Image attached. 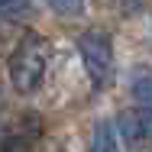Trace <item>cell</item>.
<instances>
[{"instance_id": "cell-5", "label": "cell", "mask_w": 152, "mask_h": 152, "mask_svg": "<svg viewBox=\"0 0 152 152\" xmlns=\"http://www.w3.org/2000/svg\"><path fill=\"white\" fill-rule=\"evenodd\" d=\"M129 94L139 107L152 110V68H136V75L129 78Z\"/></svg>"}, {"instance_id": "cell-8", "label": "cell", "mask_w": 152, "mask_h": 152, "mask_svg": "<svg viewBox=\"0 0 152 152\" xmlns=\"http://www.w3.org/2000/svg\"><path fill=\"white\" fill-rule=\"evenodd\" d=\"M29 149H32V142L26 136H7L3 146H0V152H29Z\"/></svg>"}, {"instance_id": "cell-3", "label": "cell", "mask_w": 152, "mask_h": 152, "mask_svg": "<svg viewBox=\"0 0 152 152\" xmlns=\"http://www.w3.org/2000/svg\"><path fill=\"white\" fill-rule=\"evenodd\" d=\"M117 136L129 149H142L152 139V110H146V107L123 110L120 120H117Z\"/></svg>"}, {"instance_id": "cell-4", "label": "cell", "mask_w": 152, "mask_h": 152, "mask_svg": "<svg viewBox=\"0 0 152 152\" xmlns=\"http://www.w3.org/2000/svg\"><path fill=\"white\" fill-rule=\"evenodd\" d=\"M117 126L110 120H97L91 129V142H88V152H117Z\"/></svg>"}, {"instance_id": "cell-2", "label": "cell", "mask_w": 152, "mask_h": 152, "mask_svg": "<svg viewBox=\"0 0 152 152\" xmlns=\"http://www.w3.org/2000/svg\"><path fill=\"white\" fill-rule=\"evenodd\" d=\"M78 52H81V61H84V71L91 78L94 91L107 88L110 78H113V42L110 36L100 29H88L78 36Z\"/></svg>"}, {"instance_id": "cell-1", "label": "cell", "mask_w": 152, "mask_h": 152, "mask_svg": "<svg viewBox=\"0 0 152 152\" xmlns=\"http://www.w3.org/2000/svg\"><path fill=\"white\" fill-rule=\"evenodd\" d=\"M45 68H49V45L39 32H26L16 49L10 52L7 61V75H10V84L16 94H32L39 91L42 78H45Z\"/></svg>"}, {"instance_id": "cell-7", "label": "cell", "mask_w": 152, "mask_h": 152, "mask_svg": "<svg viewBox=\"0 0 152 152\" xmlns=\"http://www.w3.org/2000/svg\"><path fill=\"white\" fill-rule=\"evenodd\" d=\"M55 13H65V16H71V13H81V7H84V0H45Z\"/></svg>"}, {"instance_id": "cell-6", "label": "cell", "mask_w": 152, "mask_h": 152, "mask_svg": "<svg viewBox=\"0 0 152 152\" xmlns=\"http://www.w3.org/2000/svg\"><path fill=\"white\" fill-rule=\"evenodd\" d=\"M29 13H32L29 0H0V20H20Z\"/></svg>"}]
</instances>
